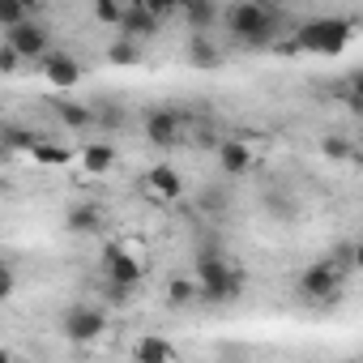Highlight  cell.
<instances>
[{
	"label": "cell",
	"mask_w": 363,
	"mask_h": 363,
	"mask_svg": "<svg viewBox=\"0 0 363 363\" xmlns=\"http://www.w3.org/2000/svg\"><path fill=\"white\" fill-rule=\"evenodd\" d=\"M278 22H282V13L269 9V0H235V5L227 9V30H231L235 43H244V48H265V43H274Z\"/></svg>",
	"instance_id": "6da1fadb"
},
{
	"label": "cell",
	"mask_w": 363,
	"mask_h": 363,
	"mask_svg": "<svg viewBox=\"0 0 363 363\" xmlns=\"http://www.w3.org/2000/svg\"><path fill=\"white\" fill-rule=\"evenodd\" d=\"M350 43V22L346 18H312L295 30V48L312 52V56H337Z\"/></svg>",
	"instance_id": "7a4b0ae2"
},
{
	"label": "cell",
	"mask_w": 363,
	"mask_h": 363,
	"mask_svg": "<svg viewBox=\"0 0 363 363\" xmlns=\"http://www.w3.org/2000/svg\"><path fill=\"white\" fill-rule=\"evenodd\" d=\"M342 278H346V269H337L333 261H316V265L303 269V278H299V295H303L308 303L329 308V303H337V295H342Z\"/></svg>",
	"instance_id": "3957f363"
},
{
	"label": "cell",
	"mask_w": 363,
	"mask_h": 363,
	"mask_svg": "<svg viewBox=\"0 0 363 363\" xmlns=\"http://www.w3.org/2000/svg\"><path fill=\"white\" fill-rule=\"evenodd\" d=\"M141 133L154 150H171L179 145V137H184V111H175V107H154L141 116Z\"/></svg>",
	"instance_id": "277c9868"
},
{
	"label": "cell",
	"mask_w": 363,
	"mask_h": 363,
	"mask_svg": "<svg viewBox=\"0 0 363 363\" xmlns=\"http://www.w3.org/2000/svg\"><path fill=\"white\" fill-rule=\"evenodd\" d=\"M5 43H13L26 60H39V65L52 56V35H48V26H43L39 18H26L22 26L5 30Z\"/></svg>",
	"instance_id": "5b68a950"
},
{
	"label": "cell",
	"mask_w": 363,
	"mask_h": 363,
	"mask_svg": "<svg viewBox=\"0 0 363 363\" xmlns=\"http://www.w3.org/2000/svg\"><path fill=\"white\" fill-rule=\"evenodd\" d=\"M60 329H65L69 342L86 346V342L103 337V329H107V312H103V308H86V303H82V308H69L65 320H60Z\"/></svg>",
	"instance_id": "8992f818"
},
{
	"label": "cell",
	"mask_w": 363,
	"mask_h": 363,
	"mask_svg": "<svg viewBox=\"0 0 363 363\" xmlns=\"http://www.w3.org/2000/svg\"><path fill=\"white\" fill-rule=\"evenodd\" d=\"M103 274H107V282H116V286H141L145 265L137 261V252H128V248L111 244V248L103 252Z\"/></svg>",
	"instance_id": "52a82bcc"
},
{
	"label": "cell",
	"mask_w": 363,
	"mask_h": 363,
	"mask_svg": "<svg viewBox=\"0 0 363 363\" xmlns=\"http://www.w3.org/2000/svg\"><path fill=\"white\" fill-rule=\"evenodd\" d=\"M244 286H248V278H244V269H227L223 278H214V282H201V299L206 303H214V308H223V303H235L240 295H244Z\"/></svg>",
	"instance_id": "ba28073f"
},
{
	"label": "cell",
	"mask_w": 363,
	"mask_h": 363,
	"mask_svg": "<svg viewBox=\"0 0 363 363\" xmlns=\"http://www.w3.org/2000/svg\"><path fill=\"white\" fill-rule=\"evenodd\" d=\"M145 193L158 197V201H179V197H184V179H179V171L171 162H158L145 175Z\"/></svg>",
	"instance_id": "9c48e42d"
},
{
	"label": "cell",
	"mask_w": 363,
	"mask_h": 363,
	"mask_svg": "<svg viewBox=\"0 0 363 363\" xmlns=\"http://www.w3.org/2000/svg\"><path fill=\"white\" fill-rule=\"evenodd\" d=\"M43 77H48V86H56V90H73V86L82 82V65H77L69 52H52V56L43 60Z\"/></svg>",
	"instance_id": "30bf717a"
},
{
	"label": "cell",
	"mask_w": 363,
	"mask_h": 363,
	"mask_svg": "<svg viewBox=\"0 0 363 363\" xmlns=\"http://www.w3.org/2000/svg\"><path fill=\"white\" fill-rule=\"evenodd\" d=\"M158 13L145 5V0H133V5L124 9V22H120V30L128 35V39H150V35H158Z\"/></svg>",
	"instance_id": "8fae6325"
},
{
	"label": "cell",
	"mask_w": 363,
	"mask_h": 363,
	"mask_svg": "<svg viewBox=\"0 0 363 363\" xmlns=\"http://www.w3.org/2000/svg\"><path fill=\"white\" fill-rule=\"evenodd\" d=\"M52 111H56V120L69 124V128H94V124H99V111H90V107H82V103H73V99H56Z\"/></svg>",
	"instance_id": "7c38bea8"
},
{
	"label": "cell",
	"mask_w": 363,
	"mask_h": 363,
	"mask_svg": "<svg viewBox=\"0 0 363 363\" xmlns=\"http://www.w3.org/2000/svg\"><path fill=\"white\" fill-rule=\"evenodd\" d=\"M218 167H223L227 175H244V171L252 167V150H248L244 141H223V145H218Z\"/></svg>",
	"instance_id": "4fadbf2b"
},
{
	"label": "cell",
	"mask_w": 363,
	"mask_h": 363,
	"mask_svg": "<svg viewBox=\"0 0 363 363\" xmlns=\"http://www.w3.org/2000/svg\"><path fill=\"white\" fill-rule=\"evenodd\" d=\"M65 227H69L73 235H94V231L103 227V214H99V206H73V210L65 214Z\"/></svg>",
	"instance_id": "5bb4252c"
},
{
	"label": "cell",
	"mask_w": 363,
	"mask_h": 363,
	"mask_svg": "<svg viewBox=\"0 0 363 363\" xmlns=\"http://www.w3.org/2000/svg\"><path fill=\"white\" fill-rule=\"evenodd\" d=\"M197 299H201V282H193V278H171L167 282V303L171 308H189Z\"/></svg>",
	"instance_id": "9a60e30c"
},
{
	"label": "cell",
	"mask_w": 363,
	"mask_h": 363,
	"mask_svg": "<svg viewBox=\"0 0 363 363\" xmlns=\"http://www.w3.org/2000/svg\"><path fill=\"white\" fill-rule=\"evenodd\" d=\"M82 167H86L90 175H103V171H111V167H116V150H111L107 141L86 145V150H82Z\"/></svg>",
	"instance_id": "2e32d148"
},
{
	"label": "cell",
	"mask_w": 363,
	"mask_h": 363,
	"mask_svg": "<svg viewBox=\"0 0 363 363\" xmlns=\"http://www.w3.org/2000/svg\"><path fill=\"white\" fill-rule=\"evenodd\" d=\"M184 18H189V26L201 35V30H210V26L218 22V5H214V0H189V5H184Z\"/></svg>",
	"instance_id": "e0dca14e"
},
{
	"label": "cell",
	"mask_w": 363,
	"mask_h": 363,
	"mask_svg": "<svg viewBox=\"0 0 363 363\" xmlns=\"http://www.w3.org/2000/svg\"><path fill=\"white\" fill-rule=\"evenodd\" d=\"M107 60H111V65H137V60H141V39H128V35L116 39V43L107 48Z\"/></svg>",
	"instance_id": "ac0fdd59"
},
{
	"label": "cell",
	"mask_w": 363,
	"mask_h": 363,
	"mask_svg": "<svg viewBox=\"0 0 363 363\" xmlns=\"http://www.w3.org/2000/svg\"><path fill=\"white\" fill-rule=\"evenodd\" d=\"M189 60H193L197 69H214V65H218L223 56H218V48H214V43H206V39L197 35V39L189 43Z\"/></svg>",
	"instance_id": "d6986e66"
},
{
	"label": "cell",
	"mask_w": 363,
	"mask_h": 363,
	"mask_svg": "<svg viewBox=\"0 0 363 363\" xmlns=\"http://www.w3.org/2000/svg\"><path fill=\"white\" fill-rule=\"evenodd\" d=\"M133 354H137V359H175V346H171V342H158V337H141V342L133 346Z\"/></svg>",
	"instance_id": "ffe728a7"
},
{
	"label": "cell",
	"mask_w": 363,
	"mask_h": 363,
	"mask_svg": "<svg viewBox=\"0 0 363 363\" xmlns=\"http://www.w3.org/2000/svg\"><path fill=\"white\" fill-rule=\"evenodd\" d=\"M26 18H35L26 5H22V0H0V26H5V30H13V26H22Z\"/></svg>",
	"instance_id": "44dd1931"
},
{
	"label": "cell",
	"mask_w": 363,
	"mask_h": 363,
	"mask_svg": "<svg viewBox=\"0 0 363 363\" xmlns=\"http://www.w3.org/2000/svg\"><path fill=\"white\" fill-rule=\"evenodd\" d=\"M124 9L128 5H120V0H94V18L107 22V26H120L124 22Z\"/></svg>",
	"instance_id": "7402d4cb"
},
{
	"label": "cell",
	"mask_w": 363,
	"mask_h": 363,
	"mask_svg": "<svg viewBox=\"0 0 363 363\" xmlns=\"http://www.w3.org/2000/svg\"><path fill=\"white\" fill-rule=\"evenodd\" d=\"M30 154H35L39 162H48V167H56V162H65V158H69V154H65L60 145H52V141H43V137H39V141L30 145Z\"/></svg>",
	"instance_id": "603a6c76"
},
{
	"label": "cell",
	"mask_w": 363,
	"mask_h": 363,
	"mask_svg": "<svg viewBox=\"0 0 363 363\" xmlns=\"http://www.w3.org/2000/svg\"><path fill=\"white\" fill-rule=\"evenodd\" d=\"M22 60H26V56H22V52H18L13 43H5V48H0V73H5V77H13Z\"/></svg>",
	"instance_id": "cb8c5ba5"
},
{
	"label": "cell",
	"mask_w": 363,
	"mask_h": 363,
	"mask_svg": "<svg viewBox=\"0 0 363 363\" xmlns=\"http://www.w3.org/2000/svg\"><path fill=\"white\" fill-rule=\"evenodd\" d=\"M320 150H325V154H329L333 162H346V158H359V154H354V145H350V141H337V137H329V141H325Z\"/></svg>",
	"instance_id": "d4e9b609"
},
{
	"label": "cell",
	"mask_w": 363,
	"mask_h": 363,
	"mask_svg": "<svg viewBox=\"0 0 363 363\" xmlns=\"http://www.w3.org/2000/svg\"><path fill=\"white\" fill-rule=\"evenodd\" d=\"M346 94H350V107H359V111H363V65L350 73V82H346Z\"/></svg>",
	"instance_id": "484cf974"
},
{
	"label": "cell",
	"mask_w": 363,
	"mask_h": 363,
	"mask_svg": "<svg viewBox=\"0 0 363 363\" xmlns=\"http://www.w3.org/2000/svg\"><path fill=\"white\" fill-rule=\"evenodd\" d=\"M13 291H18V274H13V265H5V274H0V299H13Z\"/></svg>",
	"instance_id": "4316f807"
},
{
	"label": "cell",
	"mask_w": 363,
	"mask_h": 363,
	"mask_svg": "<svg viewBox=\"0 0 363 363\" xmlns=\"http://www.w3.org/2000/svg\"><path fill=\"white\" fill-rule=\"evenodd\" d=\"M99 124H103V128H120V124H124V111H120V107H103V111H99Z\"/></svg>",
	"instance_id": "83f0119b"
},
{
	"label": "cell",
	"mask_w": 363,
	"mask_h": 363,
	"mask_svg": "<svg viewBox=\"0 0 363 363\" xmlns=\"http://www.w3.org/2000/svg\"><path fill=\"white\" fill-rule=\"evenodd\" d=\"M145 5H150L158 18H167V13H175V9H184V0H145Z\"/></svg>",
	"instance_id": "f1b7e54d"
},
{
	"label": "cell",
	"mask_w": 363,
	"mask_h": 363,
	"mask_svg": "<svg viewBox=\"0 0 363 363\" xmlns=\"http://www.w3.org/2000/svg\"><path fill=\"white\" fill-rule=\"evenodd\" d=\"M354 269H363V244H354Z\"/></svg>",
	"instance_id": "f546056e"
},
{
	"label": "cell",
	"mask_w": 363,
	"mask_h": 363,
	"mask_svg": "<svg viewBox=\"0 0 363 363\" xmlns=\"http://www.w3.org/2000/svg\"><path fill=\"white\" fill-rule=\"evenodd\" d=\"M22 5H26L30 13H39V9H43V0H22Z\"/></svg>",
	"instance_id": "4dcf8cb0"
},
{
	"label": "cell",
	"mask_w": 363,
	"mask_h": 363,
	"mask_svg": "<svg viewBox=\"0 0 363 363\" xmlns=\"http://www.w3.org/2000/svg\"><path fill=\"white\" fill-rule=\"evenodd\" d=\"M359 162H363V150H359Z\"/></svg>",
	"instance_id": "1f68e13d"
},
{
	"label": "cell",
	"mask_w": 363,
	"mask_h": 363,
	"mask_svg": "<svg viewBox=\"0 0 363 363\" xmlns=\"http://www.w3.org/2000/svg\"><path fill=\"white\" fill-rule=\"evenodd\" d=\"M359 150H363V141H359Z\"/></svg>",
	"instance_id": "d6a6232c"
},
{
	"label": "cell",
	"mask_w": 363,
	"mask_h": 363,
	"mask_svg": "<svg viewBox=\"0 0 363 363\" xmlns=\"http://www.w3.org/2000/svg\"><path fill=\"white\" fill-rule=\"evenodd\" d=\"M184 5H189V0H184Z\"/></svg>",
	"instance_id": "836d02e7"
}]
</instances>
